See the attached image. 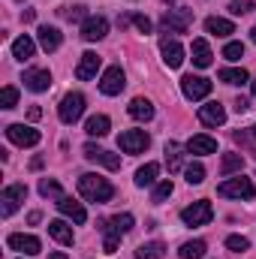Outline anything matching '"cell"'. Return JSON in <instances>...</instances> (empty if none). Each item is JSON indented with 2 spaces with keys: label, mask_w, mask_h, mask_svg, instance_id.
Here are the masks:
<instances>
[{
  "label": "cell",
  "mask_w": 256,
  "mask_h": 259,
  "mask_svg": "<svg viewBox=\"0 0 256 259\" xmlns=\"http://www.w3.org/2000/svg\"><path fill=\"white\" fill-rule=\"evenodd\" d=\"M81 151H84V157H88L91 163H100V166H106V169H121V157H118V154L103 151V148H100V145H94V142H88Z\"/></svg>",
  "instance_id": "cell-12"
},
{
  "label": "cell",
  "mask_w": 256,
  "mask_h": 259,
  "mask_svg": "<svg viewBox=\"0 0 256 259\" xmlns=\"http://www.w3.org/2000/svg\"><path fill=\"white\" fill-rule=\"evenodd\" d=\"M9 247L18 250V253H24V256H36V253L42 250L39 238H36V235H24V232H12V235H9Z\"/></svg>",
  "instance_id": "cell-14"
},
{
  "label": "cell",
  "mask_w": 256,
  "mask_h": 259,
  "mask_svg": "<svg viewBox=\"0 0 256 259\" xmlns=\"http://www.w3.org/2000/svg\"><path fill=\"white\" fill-rule=\"evenodd\" d=\"M78 193L84 196L88 202H94V205H103V202H109V199L115 196V187L109 184V178L88 172V175L78 178Z\"/></svg>",
  "instance_id": "cell-1"
},
{
  "label": "cell",
  "mask_w": 256,
  "mask_h": 259,
  "mask_svg": "<svg viewBox=\"0 0 256 259\" xmlns=\"http://www.w3.org/2000/svg\"><path fill=\"white\" fill-rule=\"evenodd\" d=\"M211 217H214V208H211L208 199H199V202H193L181 211V220L187 226H205V223H211Z\"/></svg>",
  "instance_id": "cell-4"
},
{
  "label": "cell",
  "mask_w": 256,
  "mask_h": 259,
  "mask_svg": "<svg viewBox=\"0 0 256 259\" xmlns=\"http://www.w3.org/2000/svg\"><path fill=\"white\" fill-rule=\"evenodd\" d=\"M199 121L205 127H223L226 124V109L220 103H205V106H199Z\"/></svg>",
  "instance_id": "cell-17"
},
{
  "label": "cell",
  "mask_w": 256,
  "mask_h": 259,
  "mask_svg": "<svg viewBox=\"0 0 256 259\" xmlns=\"http://www.w3.org/2000/svg\"><path fill=\"white\" fill-rule=\"evenodd\" d=\"M49 235H52L58 244H64V247L72 244V226L64 223V220H52V223H49Z\"/></svg>",
  "instance_id": "cell-25"
},
{
  "label": "cell",
  "mask_w": 256,
  "mask_h": 259,
  "mask_svg": "<svg viewBox=\"0 0 256 259\" xmlns=\"http://www.w3.org/2000/svg\"><path fill=\"white\" fill-rule=\"evenodd\" d=\"M172 181H160V184H154V193H151V202H166L169 196H172Z\"/></svg>",
  "instance_id": "cell-38"
},
{
  "label": "cell",
  "mask_w": 256,
  "mask_h": 259,
  "mask_svg": "<svg viewBox=\"0 0 256 259\" xmlns=\"http://www.w3.org/2000/svg\"><path fill=\"white\" fill-rule=\"evenodd\" d=\"M244 151H250V154H256V124L253 127H247V130H238L235 136H232Z\"/></svg>",
  "instance_id": "cell-33"
},
{
  "label": "cell",
  "mask_w": 256,
  "mask_h": 259,
  "mask_svg": "<svg viewBox=\"0 0 256 259\" xmlns=\"http://www.w3.org/2000/svg\"><path fill=\"white\" fill-rule=\"evenodd\" d=\"M205 253H208V244L199 241V238H196V241H187V244H181V250H178V256L181 259H202Z\"/></svg>",
  "instance_id": "cell-32"
},
{
  "label": "cell",
  "mask_w": 256,
  "mask_h": 259,
  "mask_svg": "<svg viewBox=\"0 0 256 259\" xmlns=\"http://www.w3.org/2000/svg\"><path fill=\"white\" fill-rule=\"evenodd\" d=\"M112 130V121L106 118V115H94V118H88V124H84V133L88 136H106Z\"/></svg>",
  "instance_id": "cell-31"
},
{
  "label": "cell",
  "mask_w": 256,
  "mask_h": 259,
  "mask_svg": "<svg viewBox=\"0 0 256 259\" xmlns=\"http://www.w3.org/2000/svg\"><path fill=\"white\" fill-rule=\"evenodd\" d=\"M220 81H226V84H244V81H250V75H247L244 66H226V69H220Z\"/></svg>",
  "instance_id": "cell-30"
},
{
  "label": "cell",
  "mask_w": 256,
  "mask_h": 259,
  "mask_svg": "<svg viewBox=\"0 0 256 259\" xmlns=\"http://www.w3.org/2000/svg\"><path fill=\"white\" fill-rule=\"evenodd\" d=\"M181 91H184V97L187 100H205L208 94H211V81L208 78H202V75H184L181 78Z\"/></svg>",
  "instance_id": "cell-11"
},
{
  "label": "cell",
  "mask_w": 256,
  "mask_h": 259,
  "mask_svg": "<svg viewBox=\"0 0 256 259\" xmlns=\"http://www.w3.org/2000/svg\"><path fill=\"white\" fill-rule=\"evenodd\" d=\"M133 24H136L142 33H151V18H148V15H139V12H136V15H133Z\"/></svg>",
  "instance_id": "cell-43"
},
{
  "label": "cell",
  "mask_w": 256,
  "mask_h": 259,
  "mask_svg": "<svg viewBox=\"0 0 256 259\" xmlns=\"http://www.w3.org/2000/svg\"><path fill=\"white\" fill-rule=\"evenodd\" d=\"M250 9H256L253 0H232V3H229V12H232V15H244V12H250Z\"/></svg>",
  "instance_id": "cell-42"
},
{
  "label": "cell",
  "mask_w": 256,
  "mask_h": 259,
  "mask_svg": "<svg viewBox=\"0 0 256 259\" xmlns=\"http://www.w3.org/2000/svg\"><path fill=\"white\" fill-rule=\"evenodd\" d=\"M33 18H36V12H33V9H24V12H21V21H24V24H30Z\"/></svg>",
  "instance_id": "cell-45"
},
{
  "label": "cell",
  "mask_w": 256,
  "mask_h": 259,
  "mask_svg": "<svg viewBox=\"0 0 256 259\" xmlns=\"http://www.w3.org/2000/svg\"><path fill=\"white\" fill-rule=\"evenodd\" d=\"M103 64V58L100 55H94V52H84L81 55V61L75 66V78H81V81H88V78H94L97 75V69Z\"/></svg>",
  "instance_id": "cell-18"
},
{
  "label": "cell",
  "mask_w": 256,
  "mask_h": 259,
  "mask_svg": "<svg viewBox=\"0 0 256 259\" xmlns=\"http://www.w3.org/2000/svg\"><path fill=\"white\" fill-rule=\"evenodd\" d=\"M36 33H39V46H42L46 52H58V49H61V30H58V27L42 24Z\"/></svg>",
  "instance_id": "cell-21"
},
{
  "label": "cell",
  "mask_w": 256,
  "mask_h": 259,
  "mask_svg": "<svg viewBox=\"0 0 256 259\" xmlns=\"http://www.w3.org/2000/svg\"><path fill=\"white\" fill-rule=\"evenodd\" d=\"M226 247H229L232 253H244V250L250 247V241H247L244 235H229V238H226Z\"/></svg>",
  "instance_id": "cell-40"
},
{
  "label": "cell",
  "mask_w": 256,
  "mask_h": 259,
  "mask_svg": "<svg viewBox=\"0 0 256 259\" xmlns=\"http://www.w3.org/2000/svg\"><path fill=\"white\" fill-rule=\"evenodd\" d=\"M15 106H18V88L6 84L0 91V109H15Z\"/></svg>",
  "instance_id": "cell-37"
},
{
  "label": "cell",
  "mask_w": 256,
  "mask_h": 259,
  "mask_svg": "<svg viewBox=\"0 0 256 259\" xmlns=\"http://www.w3.org/2000/svg\"><path fill=\"white\" fill-rule=\"evenodd\" d=\"M39 193L46 196V199H64V190H61V184L55 178H42L39 181Z\"/></svg>",
  "instance_id": "cell-34"
},
{
  "label": "cell",
  "mask_w": 256,
  "mask_h": 259,
  "mask_svg": "<svg viewBox=\"0 0 256 259\" xmlns=\"http://www.w3.org/2000/svg\"><path fill=\"white\" fill-rule=\"evenodd\" d=\"M160 52H163V64L169 66V69H178V66L184 64V46L178 42V39H163L160 42Z\"/></svg>",
  "instance_id": "cell-15"
},
{
  "label": "cell",
  "mask_w": 256,
  "mask_h": 259,
  "mask_svg": "<svg viewBox=\"0 0 256 259\" xmlns=\"http://www.w3.org/2000/svg\"><path fill=\"white\" fill-rule=\"evenodd\" d=\"M127 112H130L133 121H151L154 118V103L145 100V97H136V100H130Z\"/></svg>",
  "instance_id": "cell-19"
},
{
  "label": "cell",
  "mask_w": 256,
  "mask_h": 259,
  "mask_svg": "<svg viewBox=\"0 0 256 259\" xmlns=\"http://www.w3.org/2000/svg\"><path fill=\"white\" fill-rule=\"evenodd\" d=\"M24 199H27V187H24V184H9V187L0 193V202H3V205H0V214H3V217L15 214Z\"/></svg>",
  "instance_id": "cell-8"
},
{
  "label": "cell",
  "mask_w": 256,
  "mask_h": 259,
  "mask_svg": "<svg viewBox=\"0 0 256 259\" xmlns=\"http://www.w3.org/2000/svg\"><path fill=\"white\" fill-rule=\"evenodd\" d=\"M81 115H84V97L78 91H69L64 100H61V106H58V118L64 124H75Z\"/></svg>",
  "instance_id": "cell-2"
},
{
  "label": "cell",
  "mask_w": 256,
  "mask_h": 259,
  "mask_svg": "<svg viewBox=\"0 0 256 259\" xmlns=\"http://www.w3.org/2000/svg\"><path fill=\"white\" fill-rule=\"evenodd\" d=\"M148 145H151V136L145 130H127V133L118 136V148L124 154H142Z\"/></svg>",
  "instance_id": "cell-6"
},
{
  "label": "cell",
  "mask_w": 256,
  "mask_h": 259,
  "mask_svg": "<svg viewBox=\"0 0 256 259\" xmlns=\"http://www.w3.org/2000/svg\"><path fill=\"white\" fill-rule=\"evenodd\" d=\"M133 214H115V217H109L106 223H100V229H103V235H109V238H121V235H127L130 229H133Z\"/></svg>",
  "instance_id": "cell-13"
},
{
  "label": "cell",
  "mask_w": 256,
  "mask_h": 259,
  "mask_svg": "<svg viewBox=\"0 0 256 259\" xmlns=\"http://www.w3.org/2000/svg\"><path fill=\"white\" fill-rule=\"evenodd\" d=\"M205 30L214 33V36H229V33H235V24H232L229 18H217V15H211V18L205 21Z\"/></svg>",
  "instance_id": "cell-26"
},
{
  "label": "cell",
  "mask_w": 256,
  "mask_h": 259,
  "mask_svg": "<svg viewBox=\"0 0 256 259\" xmlns=\"http://www.w3.org/2000/svg\"><path fill=\"white\" fill-rule=\"evenodd\" d=\"M166 3H175V0H166Z\"/></svg>",
  "instance_id": "cell-51"
},
{
  "label": "cell",
  "mask_w": 256,
  "mask_h": 259,
  "mask_svg": "<svg viewBox=\"0 0 256 259\" xmlns=\"http://www.w3.org/2000/svg\"><path fill=\"white\" fill-rule=\"evenodd\" d=\"M33 52H36V42L24 33V36H18L15 42H12V58L15 61H30L33 58Z\"/></svg>",
  "instance_id": "cell-23"
},
{
  "label": "cell",
  "mask_w": 256,
  "mask_h": 259,
  "mask_svg": "<svg viewBox=\"0 0 256 259\" xmlns=\"http://www.w3.org/2000/svg\"><path fill=\"white\" fill-rule=\"evenodd\" d=\"M187 151L196 154V157H205V154H214L217 151V142L211 136H193L190 142H187Z\"/></svg>",
  "instance_id": "cell-22"
},
{
  "label": "cell",
  "mask_w": 256,
  "mask_h": 259,
  "mask_svg": "<svg viewBox=\"0 0 256 259\" xmlns=\"http://www.w3.org/2000/svg\"><path fill=\"white\" fill-rule=\"evenodd\" d=\"M124 84H127V78H124V69H121V66H109V69L103 72V78H100V91H103L106 97H118V94L124 91Z\"/></svg>",
  "instance_id": "cell-10"
},
{
  "label": "cell",
  "mask_w": 256,
  "mask_h": 259,
  "mask_svg": "<svg viewBox=\"0 0 256 259\" xmlns=\"http://www.w3.org/2000/svg\"><path fill=\"white\" fill-rule=\"evenodd\" d=\"M106 33H109V21L103 15H88L81 21V39L84 42H100Z\"/></svg>",
  "instance_id": "cell-9"
},
{
  "label": "cell",
  "mask_w": 256,
  "mask_h": 259,
  "mask_svg": "<svg viewBox=\"0 0 256 259\" xmlns=\"http://www.w3.org/2000/svg\"><path fill=\"white\" fill-rule=\"evenodd\" d=\"M21 81H24V88H27V91L42 94V91H49V88H52V72H49V69H27Z\"/></svg>",
  "instance_id": "cell-16"
},
{
  "label": "cell",
  "mask_w": 256,
  "mask_h": 259,
  "mask_svg": "<svg viewBox=\"0 0 256 259\" xmlns=\"http://www.w3.org/2000/svg\"><path fill=\"white\" fill-rule=\"evenodd\" d=\"M61 15H64L66 21H84V18H88V9L75 3V6H64V9H61Z\"/></svg>",
  "instance_id": "cell-39"
},
{
  "label": "cell",
  "mask_w": 256,
  "mask_h": 259,
  "mask_svg": "<svg viewBox=\"0 0 256 259\" xmlns=\"http://www.w3.org/2000/svg\"><path fill=\"white\" fill-rule=\"evenodd\" d=\"M247 109H250V100H247V97H238V100H235V112L241 115V112H247Z\"/></svg>",
  "instance_id": "cell-44"
},
{
  "label": "cell",
  "mask_w": 256,
  "mask_h": 259,
  "mask_svg": "<svg viewBox=\"0 0 256 259\" xmlns=\"http://www.w3.org/2000/svg\"><path fill=\"white\" fill-rule=\"evenodd\" d=\"M193 64L199 66V69H205V66H211V61H214V55H211V49H208V42L205 39H193Z\"/></svg>",
  "instance_id": "cell-24"
},
{
  "label": "cell",
  "mask_w": 256,
  "mask_h": 259,
  "mask_svg": "<svg viewBox=\"0 0 256 259\" xmlns=\"http://www.w3.org/2000/svg\"><path fill=\"white\" fill-rule=\"evenodd\" d=\"M250 91H253V97H256V75H253V81H250Z\"/></svg>",
  "instance_id": "cell-49"
},
{
  "label": "cell",
  "mask_w": 256,
  "mask_h": 259,
  "mask_svg": "<svg viewBox=\"0 0 256 259\" xmlns=\"http://www.w3.org/2000/svg\"><path fill=\"white\" fill-rule=\"evenodd\" d=\"M184 181H187V184H202V181H205V166H202V163H190V166H187V169H184Z\"/></svg>",
  "instance_id": "cell-36"
},
{
  "label": "cell",
  "mask_w": 256,
  "mask_h": 259,
  "mask_svg": "<svg viewBox=\"0 0 256 259\" xmlns=\"http://www.w3.org/2000/svg\"><path fill=\"white\" fill-rule=\"evenodd\" d=\"M157 175H160V166L157 163H145L136 172V187H154L157 184Z\"/></svg>",
  "instance_id": "cell-28"
},
{
  "label": "cell",
  "mask_w": 256,
  "mask_h": 259,
  "mask_svg": "<svg viewBox=\"0 0 256 259\" xmlns=\"http://www.w3.org/2000/svg\"><path fill=\"white\" fill-rule=\"evenodd\" d=\"M217 193L223 196V199H253V181L244 178V175L226 178V181L217 187Z\"/></svg>",
  "instance_id": "cell-3"
},
{
  "label": "cell",
  "mask_w": 256,
  "mask_h": 259,
  "mask_svg": "<svg viewBox=\"0 0 256 259\" xmlns=\"http://www.w3.org/2000/svg\"><path fill=\"white\" fill-rule=\"evenodd\" d=\"M52 259H66V253H61V250H58V253H52Z\"/></svg>",
  "instance_id": "cell-48"
},
{
  "label": "cell",
  "mask_w": 256,
  "mask_h": 259,
  "mask_svg": "<svg viewBox=\"0 0 256 259\" xmlns=\"http://www.w3.org/2000/svg\"><path fill=\"white\" fill-rule=\"evenodd\" d=\"M39 115H42V112H39V106H30V121H36Z\"/></svg>",
  "instance_id": "cell-46"
},
{
  "label": "cell",
  "mask_w": 256,
  "mask_h": 259,
  "mask_svg": "<svg viewBox=\"0 0 256 259\" xmlns=\"http://www.w3.org/2000/svg\"><path fill=\"white\" fill-rule=\"evenodd\" d=\"M58 208H61V214H66L72 223H84V220H88V211L81 208V202H75V199H69V196L58 199Z\"/></svg>",
  "instance_id": "cell-20"
},
{
  "label": "cell",
  "mask_w": 256,
  "mask_h": 259,
  "mask_svg": "<svg viewBox=\"0 0 256 259\" xmlns=\"http://www.w3.org/2000/svg\"><path fill=\"white\" fill-rule=\"evenodd\" d=\"M241 166H244L241 154H226L223 163H220V172H223V175H232V172H241Z\"/></svg>",
  "instance_id": "cell-35"
},
{
  "label": "cell",
  "mask_w": 256,
  "mask_h": 259,
  "mask_svg": "<svg viewBox=\"0 0 256 259\" xmlns=\"http://www.w3.org/2000/svg\"><path fill=\"white\" fill-rule=\"evenodd\" d=\"M250 39H253V42H256V27H253V30H250Z\"/></svg>",
  "instance_id": "cell-50"
},
{
  "label": "cell",
  "mask_w": 256,
  "mask_h": 259,
  "mask_svg": "<svg viewBox=\"0 0 256 259\" xmlns=\"http://www.w3.org/2000/svg\"><path fill=\"white\" fill-rule=\"evenodd\" d=\"M223 58H226V61H241V58H244V46H241V42H226Z\"/></svg>",
  "instance_id": "cell-41"
},
{
  "label": "cell",
  "mask_w": 256,
  "mask_h": 259,
  "mask_svg": "<svg viewBox=\"0 0 256 259\" xmlns=\"http://www.w3.org/2000/svg\"><path fill=\"white\" fill-rule=\"evenodd\" d=\"M160 24L166 33H187L193 24V9H169Z\"/></svg>",
  "instance_id": "cell-5"
},
{
  "label": "cell",
  "mask_w": 256,
  "mask_h": 259,
  "mask_svg": "<svg viewBox=\"0 0 256 259\" xmlns=\"http://www.w3.org/2000/svg\"><path fill=\"white\" fill-rule=\"evenodd\" d=\"M163 253H166L163 241H145L136 247V259H163Z\"/></svg>",
  "instance_id": "cell-29"
},
{
  "label": "cell",
  "mask_w": 256,
  "mask_h": 259,
  "mask_svg": "<svg viewBox=\"0 0 256 259\" xmlns=\"http://www.w3.org/2000/svg\"><path fill=\"white\" fill-rule=\"evenodd\" d=\"M166 166H169V172H181V166H184V148L178 142L166 145Z\"/></svg>",
  "instance_id": "cell-27"
},
{
  "label": "cell",
  "mask_w": 256,
  "mask_h": 259,
  "mask_svg": "<svg viewBox=\"0 0 256 259\" xmlns=\"http://www.w3.org/2000/svg\"><path fill=\"white\" fill-rule=\"evenodd\" d=\"M30 169H42V157H33L30 160Z\"/></svg>",
  "instance_id": "cell-47"
},
{
  "label": "cell",
  "mask_w": 256,
  "mask_h": 259,
  "mask_svg": "<svg viewBox=\"0 0 256 259\" xmlns=\"http://www.w3.org/2000/svg\"><path fill=\"white\" fill-rule=\"evenodd\" d=\"M6 139L12 145H18V148H33L39 142V130L27 127V124H9L6 127Z\"/></svg>",
  "instance_id": "cell-7"
}]
</instances>
